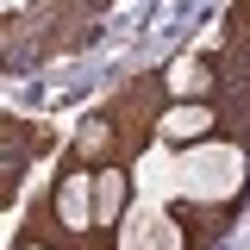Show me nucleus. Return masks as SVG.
<instances>
[{"mask_svg":"<svg viewBox=\"0 0 250 250\" xmlns=\"http://www.w3.org/2000/svg\"><path fill=\"white\" fill-rule=\"evenodd\" d=\"M244 200H250V138L219 131L207 144L182 150V213L194 219V231L207 244L219 231H231Z\"/></svg>","mask_w":250,"mask_h":250,"instance_id":"1","label":"nucleus"},{"mask_svg":"<svg viewBox=\"0 0 250 250\" xmlns=\"http://www.w3.org/2000/svg\"><path fill=\"white\" fill-rule=\"evenodd\" d=\"M113 250H207V238L194 231V219L182 207H150V200H131L125 225L106 238Z\"/></svg>","mask_w":250,"mask_h":250,"instance_id":"2","label":"nucleus"},{"mask_svg":"<svg viewBox=\"0 0 250 250\" xmlns=\"http://www.w3.org/2000/svg\"><path fill=\"white\" fill-rule=\"evenodd\" d=\"M50 213H57L62 238L75 244V238H94V169L82 156H62V169L50 175Z\"/></svg>","mask_w":250,"mask_h":250,"instance_id":"3","label":"nucleus"},{"mask_svg":"<svg viewBox=\"0 0 250 250\" xmlns=\"http://www.w3.org/2000/svg\"><path fill=\"white\" fill-rule=\"evenodd\" d=\"M219 88H225V50L219 44H200L188 57L163 62V94L169 100H219Z\"/></svg>","mask_w":250,"mask_h":250,"instance_id":"4","label":"nucleus"},{"mask_svg":"<svg viewBox=\"0 0 250 250\" xmlns=\"http://www.w3.org/2000/svg\"><path fill=\"white\" fill-rule=\"evenodd\" d=\"M225 131V113H219V100H169L163 106V119H156V138L169 144V150H194V144H207Z\"/></svg>","mask_w":250,"mask_h":250,"instance_id":"5","label":"nucleus"},{"mask_svg":"<svg viewBox=\"0 0 250 250\" xmlns=\"http://www.w3.org/2000/svg\"><path fill=\"white\" fill-rule=\"evenodd\" d=\"M131 200H138L131 169H94V231H100V238H113V231L125 225Z\"/></svg>","mask_w":250,"mask_h":250,"instance_id":"6","label":"nucleus"},{"mask_svg":"<svg viewBox=\"0 0 250 250\" xmlns=\"http://www.w3.org/2000/svg\"><path fill=\"white\" fill-rule=\"evenodd\" d=\"M13 250H75L69 238H62L57 213H50V200H38V207H25V231L13 238Z\"/></svg>","mask_w":250,"mask_h":250,"instance_id":"7","label":"nucleus"},{"mask_svg":"<svg viewBox=\"0 0 250 250\" xmlns=\"http://www.w3.org/2000/svg\"><path fill=\"white\" fill-rule=\"evenodd\" d=\"M75 250H113V244H106V238L94 231V238H75Z\"/></svg>","mask_w":250,"mask_h":250,"instance_id":"8","label":"nucleus"}]
</instances>
